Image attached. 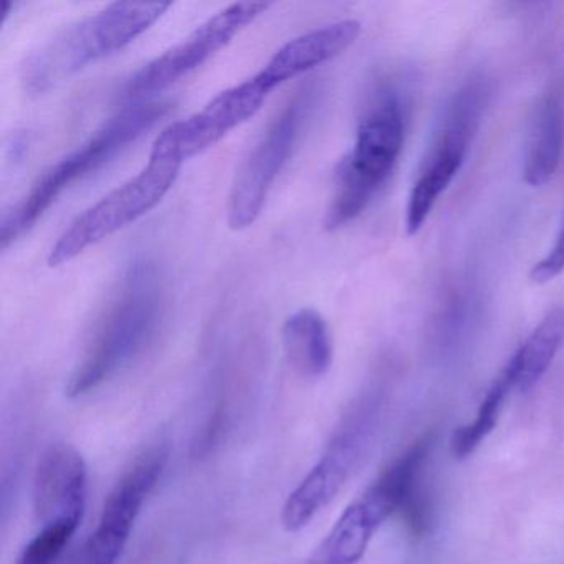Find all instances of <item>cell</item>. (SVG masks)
Returning <instances> with one entry per match:
<instances>
[{
  "label": "cell",
  "mask_w": 564,
  "mask_h": 564,
  "mask_svg": "<svg viewBox=\"0 0 564 564\" xmlns=\"http://www.w3.org/2000/svg\"><path fill=\"white\" fill-rule=\"evenodd\" d=\"M164 292L156 263L144 259L128 267L68 378V398L90 394L144 351L160 328L166 302Z\"/></svg>",
  "instance_id": "cell-1"
},
{
  "label": "cell",
  "mask_w": 564,
  "mask_h": 564,
  "mask_svg": "<svg viewBox=\"0 0 564 564\" xmlns=\"http://www.w3.org/2000/svg\"><path fill=\"white\" fill-rule=\"evenodd\" d=\"M171 2H115L68 25L39 47L22 67V87L42 95L101 58L123 51L156 24Z\"/></svg>",
  "instance_id": "cell-2"
},
{
  "label": "cell",
  "mask_w": 564,
  "mask_h": 564,
  "mask_svg": "<svg viewBox=\"0 0 564 564\" xmlns=\"http://www.w3.org/2000/svg\"><path fill=\"white\" fill-rule=\"evenodd\" d=\"M173 105L170 101H138L115 115L90 140L77 150L52 164L32 184L29 193L0 220V242L8 249L21 239L44 216L45 210L64 194L68 187L87 177L88 174L110 163L128 144L134 143L151 128L156 127Z\"/></svg>",
  "instance_id": "cell-3"
},
{
  "label": "cell",
  "mask_w": 564,
  "mask_h": 564,
  "mask_svg": "<svg viewBox=\"0 0 564 564\" xmlns=\"http://www.w3.org/2000/svg\"><path fill=\"white\" fill-rule=\"evenodd\" d=\"M404 144V117L394 97L381 98L362 118L355 147L336 170L325 229H341L365 213L394 170Z\"/></svg>",
  "instance_id": "cell-4"
},
{
  "label": "cell",
  "mask_w": 564,
  "mask_h": 564,
  "mask_svg": "<svg viewBox=\"0 0 564 564\" xmlns=\"http://www.w3.org/2000/svg\"><path fill=\"white\" fill-rule=\"evenodd\" d=\"M183 163L150 153V161L137 176L85 209L58 237L48 253L52 269L65 265L101 240L137 223L164 199L180 176Z\"/></svg>",
  "instance_id": "cell-5"
},
{
  "label": "cell",
  "mask_w": 564,
  "mask_h": 564,
  "mask_svg": "<svg viewBox=\"0 0 564 564\" xmlns=\"http://www.w3.org/2000/svg\"><path fill=\"white\" fill-rule=\"evenodd\" d=\"M308 94L300 91L282 108L237 170L227 204L230 229H247L262 213L267 197L299 140L310 107Z\"/></svg>",
  "instance_id": "cell-6"
},
{
  "label": "cell",
  "mask_w": 564,
  "mask_h": 564,
  "mask_svg": "<svg viewBox=\"0 0 564 564\" xmlns=\"http://www.w3.org/2000/svg\"><path fill=\"white\" fill-rule=\"evenodd\" d=\"M378 411L361 405L341 425L312 470L289 495L282 508V524L290 533L308 527L351 477L375 434Z\"/></svg>",
  "instance_id": "cell-7"
},
{
  "label": "cell",
  "mask_w": 564,
  "mask_h": 564,
  "mask_svg": "<svg viewBox=\"0 0 564 564\" xmlns=\"http://www.w3.org/2000/svg\"><path fill=\"white\" fill-rule=\"evenodd\" d=\"M270 6V2H234L220 9L186 39L137 72L128 82L124 97L134 104L150 101L223 51L239 32L269 11Z\"/></svg>",
  "instance_id": "cell-8"
},
{
  "label": "cell",
  "mask_w": 564,
  "mask_h": 564,
  "mask_svg": "<svg viewBox=\"0 0 564 564\" xmlns=\"http://www.w3.org/2000/svg\"><path fill=\"white\" fill-rule=\"evenodd\" d=\"M484 104V91L475 85L465 88L455 98L445 120L444 131L409 194L405 207V230L409 236H414L422 229L438 197L457 176L467 154L468 143L480 123Z\"/></svg>",
  "instance_id": "cell-9"
},
{
  "label": "cell",
  "mask_w": 564,
  "mask_h": 564,
  "mask_svg": "<svg viewBox=\"0 0 564 564\" xmlns=\"http://www.w3.org/2000/svg\"><path fill=\"white\" fill-rule=\"evenodd\" d=\"M270 94L272 90L256 74L249 80L220 91L186 120L176 121L161 131L151 153L173 158L180 163L204 153L252 118Z\"/></svg>",
  "instance_id": "cell-10"
},
{
  "label": "cell",
  "mask_w": 564,
  "mask_h": 564,
  "mask_svg": "<svg viewBox=\"0 0 564 564\" xmlns=\"http://www.w3.org/2000/svg\"><path fill=\"white\" fill-rule=\"evenodd\" d=\"M167 464L164 447L148 448L123 471L105 501L97 530L87 546V564H117L133 533L148 498Z\"/></svg>",
  "instance_id": "cell-11"
},
{
  "label": "cell",
  "mask_w": 564,
  "mask_h": 564,
  "mask_svg": "<svg viewBox=\"0 0 564 564\" xmlns=\"http://www.w3.org/2000/svg\"><path fill=\"white\" fill-rule=\"evenodd\" d=\"M88 468L70 444H52L39 458L34 477V510L39 523H82L87 508Z\"/></svg>",
  "instance_id": "cell-12"
},
{
  "label": "cell",
  "mask_w": 564,
  "mask_h": 564,
  "mask_svg": "<svg viewBox=\"0 0 564 564\" xmlns=\"http://www.w3.org/2000/svg\"><path fill=\"white\" fill-rule=\"evenodd\" d=\"M395 513L399 500L394 490L384 478H376L333 524L319 551L322 564H358L379 528Z\"/></svg>",
  "instance_id": "cell-13"
},
{
  "label": "cell",
  "mask_w": 564,
  "mask_h": 564,
  "mask_svg": "<svg viewBox=\"0 0 564 564\" xmlns=\"http://www.w3.org/2000/svg\"><path fill=\"white\" fill-rule=\"evenodd\" d=\"M359 34L361 22L355 19L312 29L282 45L257 75L273 91L285 82L338 57L355 44Z\"/></svg>",
  "instance_id": "cell-14"
},
{
  "label": "cell",
  "mask_w": 564,
  "mask_h": 564,
  "mask_svg": "<svg viewBox=\"0 0 564 564\" xmlns=\"http://www.w3.org/2000/svg\"><path fill=\"white\" fill-rule=\"evenodd\" d=\"M283 349L290 366L302 378L318 379L333 365V339L328 323L312 308L293 313L283 323Z\"/></svg>",
  "instance_id": "cell-15"
},
{
  "label": "cell",
  "mask_w": 564,
  "mask_h": 564,
  "mask_svg": "<svg viewBox=\"0 0 564 564\" xmlns=\"http://www.w3.org/2000/svg\"><path fill=\"white\" fill-rule=\"evenodd\" d=\"M563 151V113L553 97L538 105L524 154L523 181L541 187L554 176Z\"/></svg>",
  "instance_id": "cell-16"
},
{
  "label": "cell",
  "mask_w": 564,
  "mask_h": 564,
  "mask_svg": "<svg viewBox=\"0 0 564 564\" xmlns=\"http://www.w3.org/2000/svg\"><path fill=\"white\" fill-rule=\"evenodd\" d=\"M564 343V306H554L517 349L510 361L514 391L530 392L546 375Z\"/></svg>",
  "instance_id": "cell-17"
},
{
  "label": "cell",
  "mask_w": 564,
  "mask_h": 564,
  "mask_svg": "<svg viewBox=\"0 0 564 564\" xmlns=\"http://www.w3.org/2000/svg\"><path fill=\"white\" fill-rule=\"evenodd\" d=\"M511 391H514L513 372H511L510 366L507 365L488 388L474 421L455 431L451 444L452 454L455 458L462 460V458L470 457L484 444L485 438L497 427L505 401H507Z\"/></svg>",
  "instance_id": "cell-18"
},
{
  "label": "cell",
  "mask_w": 564,
  "mask_h": 564,
  "mask_svg": "<svg viewBox=\"0 0 564 564\" xmlns=\"http://www.w3.org/2000/svg\"><path fill=\"white\" fill-rule=\"evenodd\" d=\"M80 524L70 520L42 524V530L22 547L18 564H57Z\"/></svg>",
  "instance_id": "cell-19"
},
{
  "label": "cell",
  "mask_w": 564,
  "mask_h": 564,
  "mask_svg": "<svg viewBox=\"0 0 564 564\" xmlns=\"http://www.w3.org/2000/svg\"><path fill=\"white\" fill-rule=\"evenodd\" d=\"M564 270V223L561 226L560 234H557L556 242H554L553 249L547 252L544 259H541L536 265L531 269L530 279L531 282L536 285H544L550 283L551 280L556 279Z\"/></svg>",
  "instance_id": "cell-20"
}]
</instances>
